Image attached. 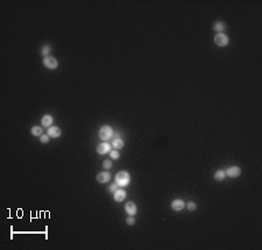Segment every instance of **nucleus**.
Returning a JSON list of instances; mask_svg holds the SVG:
<instances>
[{
	"label": "nucleus",
	"mask_w": 262,
	"mask_h": 250,
	"mask_svg": "<svg viewBox=\"0 0 262 250\" xmlns=\"http://www.w3.org/2000/svg\"><path fill=\"white\" fill-rule=\"evenodd\" d=\"M113 136H114V138H118V137L120 136V133H119V131H117V133H115Z\"/></svg>",
	"instance_id": "b1692460"
},
{
	"label": "nucleus",
	"mask_w": 262,
	"mask_h": 250,
	"mask_svg": "<svg viewBox=\"0 0 262 250\" xmlns=\"http://www.w3.org/2000/svg\"><path fill=\"white\" fill-rule=\"evenodd\" d=\"M113 136V129L111 128L110 126H103L100 130H99V137L103 140V141H108L111 137Z\"/></svg>",
	"instance_id": "f03ea898"
},
{
	"label": "nucleus",
	"mask_w": 262,
	"mask_h": 250,
	"mask_svg": "<svg viewBox=\"0 0 262 250\" xmlns=\"http://www.w3.org/2000/svg\"><path fill=\"white\" fill-rule=\"evenodd\" d=\"M187 207H188V210H191V212H192V210H195L197 208V205L196 204H195V202H192V201H190V202H188V205H187Z\"/></svg>",
	"instance_id": "6ab92c4d"
},
{
	"label": "nucleus",
	"mask_w": 262,
	"mask_h": 250,
	"mask_svg": "<svg viewBox=\"0 0 262 250\" xmlns=\"http://www.w3.org/2000/svg\"><path fill=\"white\" fill-rule=\"evenodd\" d=\"M32 135L33 136H41L42 135V128L39 127V126H33L32 127V130H30Z\"/></svg>",
	"instance_id": "2eb2a0df"
},
{
	"label": "nucleus",
	"mask_w": 262,
	"mask_h": 250,
	"mask_svg": "<svg viewBox=\"0 0 262 250\" xmlns=\"http://www.w3.org/2000/svg\"><path fill=\"white\" fill-rule=\"evenodd\" d=\"M47 135L49 137H53V138H56V137L61 136V129L58 127H49L48 128V133Z\"/></svg>",
	"instance_id": "9b49d317"
},
{
	"label": "nucleus",
	"mask_w": 262,
	"mask_h": 250,
	"mask_svg": "<svg viewBox=\"0 0 262 250\" xmlns=\"http://www.w3.org/2000/svg\"><path fill=\"white\" fill-rule=\"evenodd\" d=\"M111 180V173L110 172H99L97 175V182L100 184H105Z\"/></svg>",
	"instance_id": "423d86ee"
},
{
	"label": "nucleus",
	"mask_w": 262,
	"mask_h": 250,
	"mask_svg": "<svg viewBox=\"0 0 262 250\" xmlns=\"http://www.w3.org/2000/svg\"><path fill=\"white\" fill-rule=\"evenodd\" d=\"M53 121H54L53 116L49 115V114H46V115H43L41 122H42V126H44V127H50V126L53 125Z\"/></svg>",
	"instance_id": "f8f14e48"
},
{
	"label": "nucleus",
	"mask_w": 262,
	"mask_h": 250,
	"mask_svg": "<svg viewBox=\"0 0 262 250\" xmlns=\"http://www.w3.org/2000/svg\"><path fill=\"white\" fill-rule=\"evenodd\" d=\"M214 42H216V44L219 46V47H226L229 43V40H228V37H227V35H225V34H222V33H219V34H217V35L214 36Z\"/></svg>",
	"instance_id": "7ed1b4c3"
},
{
	"label": "nucleus",
	"mask_w": 262,
	"mask_h": 250,
	"mask_svg": "<svg viewBox=\"0 0 262 250\" xmlns=\"http://www.w3.org/2000/svg\"><path fill=\"white\" fill-rule=\"evenodd\" d=\"M112 145H113V148L114 149H121L123 147V141L121 140V138H114L113 140V142H112Z\"/></svg>",
	"instance_id": "4468645a"
},
{
	"label": "nucleus",
	"mask_w": 262,
	"mask_h": 250,
	"mask_svg": "<svg viewBox=\"0 0 262 250\" xmlns=\"http://www.w3.org/2000/svg\"><path fill=\"white\" fill-rule=\"evenodd\" d=\"M225 173L231 178H237L240 176V173H241V169H240L239 166H231V168H228V169L226 170Z\"/></svg>",
	"instance_id": "39448f33"
},
{
	"label": "nucleus",
	"mask_w": 262,
	"mask_h": 250,
	"mask_svg": "<svg viewBox=\"0 0 262 250\" xmlns=\"http://www.w3.org/2000/svg\"><path fill=\"white\" fill-rule=\"evenodd\" d=\"M113 197H114V200L117 202L123 201V199L126 198V191H123V188H118L113 194Z\"/></svg>",
	"instance_id": "9d476101"
},
{
	"label": "nucleus",
	"mask_w": 262,
	"mask_h": 250,
	"mask_svg": "<svg viewBox=\"0 0 262 250\" xmlns=\"http://www.w3.org/2000/svg\"><path fill=\"white\" fill-rule=\"evenodd\" d=\"M185 207V202L183 201L182 199H175L174 201L171 202V208L176 212H180V210H184Z\"/></svg>",
	"instance_id": "6e6552de"
},
{
	"label": "nucleus",
	"mask_w": 262,
	"mask_h": 250,
	"mask_svg": "<svg viewBox=\"0 0 262 250\" xmlns=\"http://www.w3.org/2000/svg\"><path fill=\"white\" fill-rule=\"evenodd\" d=\"M40 140H41L42 143H48V142H49V136H48V135H41V136H40Z\"/></svg>",
	"instance_id": "412c9836"
},
{
	"label": "nucleus",
	"mask_w": 262,
	"mask_h": 250,
	"mask_svg": "<svg viewBox=\"0 0 262 250\" xmlns=\"http://www.w3.org/2000/svg\"><path fill=\"white\" fill-rule=\"evenodd\" d=\"M129 182H131V177H129V175H128L127 171H120V172L117 173V176H115V183L119 186H121V187L127 186L129 184Z\"/></svg>",
	"instance_id": "f257e3e1"
},
{
	"label": "nucleus",
	"mask_w": 262,
	"mask_h": 250,
	"mask_svg": "<svg viewBox=\"0 0 262 250\" xmlns=\"http://www.w3.org/2000/svg\"><path fill=\"white\" fill-rule=\"evenodd\" d=\"M213 28H214L216 32H218V34H219V33H222L225 30L226 26H225L224 22H221V21H217V22L214 24V26H213Z\"/></svg>",
	"instance_id": "ddd939ff"
},
{
	"label": "nucleus",
	"mask_w": 262,
	"mask_h": 250,
	"mask_svg": "<svg viewBox=\"0 0 262 250\" xmlns=\"http://www.w3.org/2000/svg\"><path fill=\"white\" fill-rule=\"evenodd\" d=\"M111 151V144L110 143H107V142H103V143H100L98 145V148H97V153L99 155H104V153H107Z\"/></svg>",
	"instance_id": "0eeeda50"
},
{
	"label": "nucleus",
	"mask_w": 262,
	"mask_h": 250,
	"mask_svg": "<svg viewBox=\"0 0 262 250\" xmlns=\"http://www.w3.org/2000/svg\"><path fill=\"white\" fill-rule=\"evenodd\" d=\"M43 64H44L46 68H48V69H56L58 66V62L55 57L47 56L43 58Z\"/></svg>",
	"instance_id": "20e7f679"
},
{
	"label": "nucleus",
	"mask_w": 262,
	"mask_h": 250,
	"mask_svg": "<svg viewBox=\"0 0 262 250\" xmlns=\"http://www.w3.org/2000/svg\"><path fill=\"white\" fill-rule=\"evenodd\" d=\"M118 184H117V183H115V184H111V185H110V191H111V192H112V193H113V192H115V191H117V190H118Z\"/></svg>",
	"instance_id": "5701e85b"
},
{
	"label": "nucleus",
	"mask_w": 262,
	"mask_h": 250,
	"mask_svg": "<svg viewBox=\"0 0 262 250\" xmlns=\"http://www.w3.org/2000/svg\"><path fill=\"white\" fill-rule=\"evenodd\" d=\"M110 156H111L112 160H118V158L120 157V155H119V153H118L117 150H111V151H110Z\"/></svg>",
	"instance_id": "a211bd4d"
},
{
	"label": "nucleus",
	"mask_w": 262,
	"mask_h": 250,
	"mask_svg": "<svg viewBox=\"0 0 262 250\" xmlns=\"http://www.w3.org/2000/svg\"><path fill=\"white\" fill-rule=\"evenodd\" d=\"M134 222H135V219H133V217H131V215H129V218H127V220H126V223L129 225V226L134 225Z\"/></svg>",
	"instance_id": "4be33fe9"
},
{
	"label": "nucleus",
	"mask_w": 262,
	"mask_h": 250,
	"mask_svg": "<svg viewBox=\"0 0 262 250\" xmlns=\"http://www.w3.org/2000/svg\"><path fill=\"white\" fill-rule=\"evenodd\" d=\"M50 50H51V48H50L49 46H44V47L42 48V50H41V54H42V55H43L44 57H47L48 55H49Z\"/></svg>",
	"instance_id": "f3484780"
},
{
	"label": "nucleus",
	"mask_w": 262,
	"mask_h": 250,
	"mask_svg": "<svg viewBox=\"0 0 262 250\" xmlns=\"http://www.w3.org/2000/svg\"><path fill=\"white\" fill-rule=\"evenodd\" d=\"M225 176H226L225 171H222V170H218V171L214 173V179H216V180H219V182H221L222 179H225Z\"/></svg>",
	"instance_id": "dca6fc26"
},
{
	"label": "nucleus",
	"mask_w": 262,
	"mask_h": 250,
	"mask_svg": "<svg viewBox=\"0 0 262 250\" xmlns=\"http://www.w3.org/2000/svg\"><path fill=\"white\" fill-rule=\"evenodd\" d=\"M125 210H126V212H127V214L128 215H131V217H133V215H135L136 214V205L134 204L133 201H129V202H127L126 205H125Z\"/></svg>",
	"instance_id": "1a4fd4ad"
},
{
	"label": "nucleus",
	"mask_w": 262,
	"mask_h": 250,
	"mask_svg": "<svg viewBox=\"0 0 262 250\" xmlns=\"http://www.w3.org/2000/svg\"><path fill=\"white\" fill-rule=\"evenodd\" d=\"M103 165H104V169H111L112 168V162L110 161V160H107V161H105L104 163H103Z\"/></svg>",
	"instance_id": "aec40b11"
}]
</instances>
